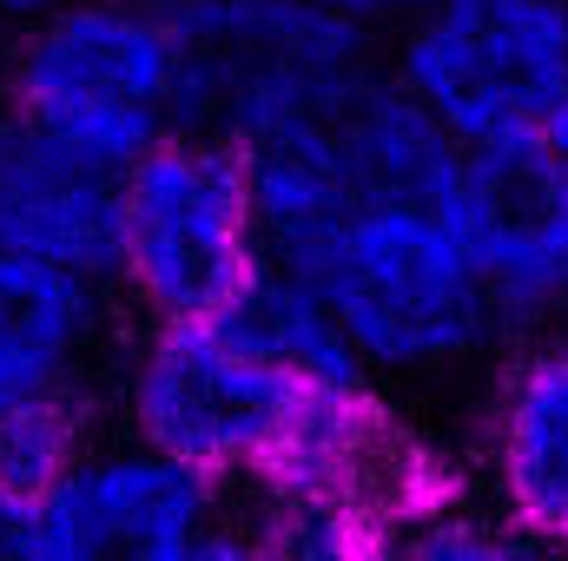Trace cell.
Instances as JSON below:
<instances>
[{"instance_id": "6da1fadb", "label": "cell", "mask_w": 568, "mask_h": 561, "mask_svg": "<svg viewBox=\"0 0 568 561\" xmlns=\"http://www.w3.org/2000/svg\"><path fill=\"white\" fill-rule=\"evenodd\" d=\"M284 272L317 290L377 384H436L509 344L443 205H364Z\"/></svg>"}, {"instance_id": "7a4b0ae2", "label": "cell", "mask_w": 568, "mask_h": 561, "mask_svg": "<svg viewBox=\"0 0 568 561\" xmlns=\"http://www.w3.org/2000/svg\"><path fill=\"white\" fill-rule=\"evenodd\" d=\"M311 377L232 304L199 324H140L113 370V417L120 436L245 496Z\"/></svg>"}, {"instance_id": "3957f363", "label": "cell", "mask_w": 568, "mask_h": 561, "mask_svg": "<svg viewBox=\"0 0 568 561\" xmlns=\"http://www.w3.org/2000/svg\"><path fill=\"white\" fill-rule=\"evenodd\" d=\"M0 106L60 152L126 178L145 152L185 133L179 13L159 0H80L40 27H20Z\"/></svg>"}, {"instance_id": "277c9868", "label": "cell", "mask_w": 568, "mask_h": 561, "mask_svg": "<svg viewBox=\"0 0 568 561\" xmlns=\"http://www.w3.org/2000/svg\"><path fill=\"white\" fill-rule=\"evenodd\" d=\"M265 272H272V245L239 145L179 133L120 178L113 297L140 324L219 317Z\"/></svg>"}, {"instance_id": "5b68a950", "label": "cell", "mask_w": 568, "mask_h": 561, "mask_svg": "<svg viewBox=\"0 0 568 561\" xmlns=\"http://www.w3.org/2000/svg\"><path fill=\"white\" fill-rule=\"evenodd\" d=\"M390 60L377 33L311 7L252 0L225 13H179V113L185 133L245 145L344 106Z\"/></svg>"}, {"instance_id": "8992f818", "label": "cell", "mask_w": 568, "mask_h": 561, "mask_svg": "<svg viewBox=\"0 0 568 561\" xmlns=\"http://www.w3.org/2000/svg\"><path fill=\"white\" fill-rule=\"evenodd\" d=\"M390 73L463 152L542 140L568 100V0H436L390 40Z\"/></svg>"}, {"instance_id": "52a82bcc", "label": "cell", "mask_w": 568, "mask_h": 561, "mask_svg": "<svg viewBox=\"0 0 568 561\" xmlns=\"http://www.w3.org/2000/svg\"><path fill=\"white\" fill-rule=\"evenodd\" d=\"M239 496L133 436L106 429L27 502V561H205Z\"/></svg>"}, {"instance_id": "ba28073f", "label": "cell", "mask_w": 568, "mask_h": 561, "mask_svg": "<svg viewBox=\"0 0 568 561\" xmlns=\"http://www.w3.org/2000/svg\"><path fill=\"white\" fill-rule=\"evenodd\" d=\"M509 344L562 337L568 317V165L549 140L463 152L443 198Z\"/></svg>"}, {"instance_id": "9c48e42d", "label": "cell", "mask_w": 568, "mask_h": 561, "mask_svg": "<svg viewBox=\"0 0 568 561\" xmlns=\"http://www.w3.org/2000/svg\"><path fill=\"white\" fill-rule=\"evenodd\" d=\"M483 502L568 555V344L542 337L509 357L483 410Z\"/></svg>"}, {"instance_id": "30bf717a", "label": "cell", "mask_w": 568, "mask_h": 561, "mask_svg": "<svg viewBox=\"0 0 568 561\" xmlns=\"http://www.w3.org/2000/svg\"><path fill=\"white\" fill-rule=\"evenodd\" d=\"M0 232L53 272L113 290L120 278V178L60 152L0 106Z\"/></svg>"}, {"instance_id": "8fae6325", "label": "cell", "mask_w": 568, "mask_h": 561, "mask_svg": "<svg viewBox=\"0 0 568 561\" xmlns=\"http://www.w3.org/2000/svg\"><path fill=\"white\" fill-rule=\"evenodd\" d=\"M113 337V290L80 284L0 232V422L93 397V364Z\"/></svg>"}, {"instance_id": "7c38bea8", "label": "cell", "mask_w": 568, "mask_h": 561, "mask_svg": "<svg viewBox=\"0 0 568 561\" xmlns=\"http://www.w3.org/2000/svg\"><path fill=\"white\" fill-rule=\"evenodd\" d=\"M278 561H397V516L377 502H284L245 509Z\"/></svg>"}, {"instance_id": "4fadbf2b", "label": "cell", "mask_w": 568, "mask_h": 561, "mask_svg": "<svg viewBox=\"0 0 568 561\" xmlns=\"http://www.w3.org/2000/svg\"><path fill=\"white\" fill-rule=\"evenodd\" d=\"M100 410L93 397H53V404H33L20 417L0 422V469L7 482L20 489V502H33L40 489H53L93 442H100Z\"/></svg>"}, {"instance_id": "5bb4252c", "label": "cell", "mask_w": 568, "mask_h": 561, "mask_svg": "<svg viewBox=\"0 0 568 561\" xmlns=\"http://www.w3.org/2000/svg\"><path fill=\"white\" fill-rule=\"evenodd\" d=\"M397 561H568L556 542L529 536L523 522H509L503 509L463 496L449 509H436L424 522H410L397 536Z\"/></svg>"}, {"instance_id": "9a60e30c", "label": "cell", "mask_w": 568, "mask_h": 561, "mask_svg": "<svg viewBox=\"0 0 568 561\" xmlns=\"http://www.w3.org/2000/svg\"><path fill=\"white\" fill-rule=\"evenodd\" d=\"M311 7H324V13H337V20H351V27H364V33H404L417 13H429L436 0H311Z\"/></svg>"}, {"instance_id": "2e32d148", "label": "cell", "mask_w": 568, "mask_h": 561, "mask_svg": "<svg viewBox=\"0 0 568 561\" xmlns=\"http://www.w3.org/2000/svg\"><path fill=\"white\" fill-rule=\"evenodd\" d=\"M205 561H278V555L258 542V529H252V522H245V509H239V516H232V529L205 549Z\"/></svg>"}, {"instance_id": "e0dca14e", "label": "cell", "mask_w": 568, "mask_h": 561, "mask_svg": "<svg viewBox=\"0 0 568 561\" xmlns=\"http://www.w3.org/2000/svg\"><path fill=\"white\" fill-rule=\"evenodd\" d=\"M67 7H80V0H0V20L40 27V20H53V13H67Z\"/></svg>"}, {"instance_id": "ac0fdd59", "label": "cell", "mask_w": 568, "mask_h": 561, "mask_svg": "<svg viewBox=\"0 0 568 561\" xmlns=\"http://www.w3.org/2000/svg\"><path fill=\"white\" fill-rule=\"evenodd\" d=\"M27 522V502H20V489L7 482V469H0V529H20Z\"/></svg>"}, {"instance_id": "d6986e66", "label": "cell", "mask_w": 568, "mask_h": 561, "mask_svg": "<svg viewBox=\"0 0 568 561\" xmlns=\"http://www.w3.org/2000/svg\"><path fill=\"white\" fill-rule=\"evenodd\" d=\"M165 13H225V7H252V0H159Z\"/></svg>"}, {"instance_id": "ffe728a7", "label": "cell", "mask_w": 568, "mask_h": 561, "mask_svg": "<svg viewBox=\"0 0 568 561\" xmlns=\"http://www.w3.org/2000/svg\"><path fill=\"white\" fill-rule=\"evenodd\" d=\"M542 140H549V152H556V159L568 165V100L556 106V120H549V133H542Z\"/></svg>"}, {"instance_id": "44dd1931", "label": "cell", "mask_w": 568, "mask_h": 561, "mask_svg": "<svg viewBox=\"0 0 568 561\" xmlns=\"http://www.w3.org/2000/svg\"><path fill=\"white\" fill-rule=\"evenodd\" d=\"M20 536H27V522L20 529H0V561H27V542Z\"/></svg>"}, {"instance_id": "7402d4cb", "label": "cell", "mask_w": 568, "mask_h": 561, "mask_svg": "<svg viewBox=\"0 0 568 561\" xmlns=\"http://www.w3.org/2000/svg\"><path fill=\"white\" fill-rule=\"evenodd\" d=\"M562 344H568V317H562Z\"/></svg>"}]
</instances>
